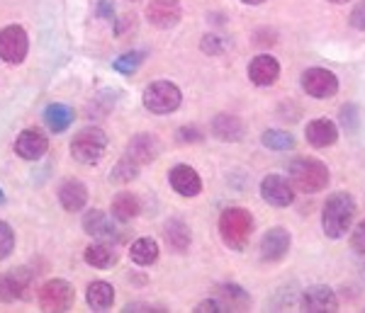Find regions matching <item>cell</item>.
Returning a JSON list of instances; mask_svg holds the SVG:
<instances>
[{"label":"cell","mask_w":365,"mask_h":313,"mask_svg":"<svg viewBox=\"0 0 365 313\" xmlns=\"http://www.w3.org/2000/svg\"><path fill=\"white\" fill-rule=\"evenodd\" d=\"M261 197L273 206H290L295 202V187L287 177L268 175L261 180Z\"/></svg>","instance_id":"30bf717a"},{"label":"cell","mask_w":365,"mask_h":313,"mask_svg":"<svg viewBox=\"0 0 365 313\" xmlns=\"http://www.w3.org/2000/svg\"><path fill=\"white\" fill-rule=\"evenodd\" d=\"M220 311H222V306H220V301H217V299L202 301V304L195 309V313H220Z\"/></svg>","instance_id":"8d00e7d4"},{"label":"cell","mask_w":365,"mask_h":313,"mask_svg":"<svg viewBox=\"0 0 365 313\" xmlns=\"http://www.w3.org/2000/svg\"><path fill=\"white\" fill-rule=\"evenodd\" d=\"M180 3L178 0H151L146 5V17L149 22L158 29H170L180 22Z\"/></svg>","instance_id":"8fae6325"},{"label":"cell","mask_w":365,"mask_h":313,"mask_svg":"<svg viewBox=\"0 0 365 313\" xmlns=\"http://www.w3.org/2000/svg\"><path fill=\"white\" fill-rule=\"evenodd\" d=\"M3 199H5V197H3V190H0V202H3Z\"/></svg>","instance_id":"ab89813d"},{"label":"cell","mask_w":365,"mask_h":313,"mask_svg":"<svg viewBox=\"0 0 365 313\" xmlns=\"http://www.w3.org/2000/svg\"><path fill=\"white\" fill-rule=\"evenodd\" d=\"M241 3H246V5H261V3H266V0H241Z\"/></svg>","instance_id":"74e56055"},{"label":"cell","mask_w":365,"mask_h":313,"mask_svg":"<svg viewBox=\"0 0 365 313\" xmlns=\"http://www.w3.org/2000/svg\"><path fill=\"white\" fill-rule=\"evenodd\" d=\"M105 149H108V137H105V132L98 127L81 129L73 137V141H71V156L83 165L98 163L100 158L105 156Z\"/></svg>","instance_id":"277c9868"},{"label":"cell","mask_w":365,"mask_h":313,"mask_svg":"<svg viewBox=\"0 0 365 313\" xmlns=\"http://www.w3.org/2000/svg\"><path fill=\"white\" fill-rule=\"evenodd\" d=\"M299 311L334 313V311H339V299H336V294H334V289H329L324 285L309 287L307 292L302 294V299H299Z\"/></svg>","instance_id":"9c48e42d"},{"label":"cell","mask_w":365,"mask_h":313,"mask_svg":"<svg viewBox=\"0 0 365 313\" xmlns=\"http://www.w3.org/2000/svg\"><path fill=\"white\" fill-rule=\"evenodd\" d=\"M287 250H290V233L285 228L275 226L261 238V258L266 262H278L287 255Z\"/></svg>","instance_id":"5bb4252c"},{"label":"cell","mask_w":365,"mask_h":313,"mask_svg":"<svg viewBox=\"0 0 365 313\" xmlns=\"http://www.w3.org/2000/svg\"><path fill=\"white\" fill-rule=\"evenodd\" d=\"M202 51L205 54H210V56H215V54H220L222 49H225V44L220 41V37H215V34H207V37L202 39Z\"/></svg>","instance_id":"e575fe53"},{"label":"cell","mask_w":365,"mask_h":313,"mask_svg":"<svg viewBox=\"0 0 365 313\" xmlns=\"http://www.w3.org/2000/svg\"><path fill=\"white\" fill-rule=\"evenodd\" d=\"M278 75H280V63L275 61L273 56H268V54L256 56L251 61V66H249L251 83H256V85H261V87L273 85V83L278 80Z\"/></svg>","instance_id":"e0dca14e"},{"label":"cell","mask_w":365,"mask_h":313,"mask_svg":"<svg viewBox=\"0 0 365 313\" xmlns=\"http://www.w3.org/2000/svg\"><path fill=\"white\" fill-rule=\"evenodd\" d=\"M86 299H88V304H91L93 311H105V309H110V306H113L115 292H113V287H110L108 282H93V285L88 287V292H86Z\"/></svg>","instance_id":"d4e9b609"},{"label":"cell","mask_w":365,"mask_h":313,"mask_svg":"<svg viewBox=\"0 0 365 313\" xmlns=\"http://www.w3.org/2000/svg\"><path fill=\"white\" fill-rule=\"evenodd\" d=\"M290 182L297 192H322L329 185V168L317 158H297L290 165Z\"/></svg>","instance_id":"3957f363"},{"label":"cell","mask_w":365,"mask_h":313,"mask_svg":"<svg viewBox=\"0 0 365 313\" xmlns=\"http://www.w3.org/2000/svg\"><path fill=\"white\" fill-rule=\"evenodd\" d=\"M58 199L66 211H81L88 202V190L81 180H66L58 187Z\"/></svg>","instance_id":"44dd1931"},{"label":"cell","mask_w":365,"mask_h":313,"mask_svg":"<svg viewBox=\"0 0 365 313\" xmlns=\"http://www.w3.org/2000/svg\"><path fill=\"white\" fill-rule=\"evenodd\" d=\"M351 248L356 253H361V255H365V221H361L356 228H353V233H351Z\"/></svg>","instance_id":"d6a6232c"},{"label":"cell","mask_w":365,"mask_h":313,"mask_svg":"<svg viewBox=\"0 0 365 313\" xmlns=\"http://www.w3.org/2000/svg\"><path fill=\"white\" fill-rule=\"evenodd\" d=\"M339 129L331 120H314L307 124V141L314 149H327V146L336 144Z\"/></svg>","instance_id":"d6986e66"},{"label":"cell","mask_w":365,"mask_h":313,"mask_svg":"<svg viewBox=\"0 0 365 313\" xmlns=\"http://www.w3.org/2000/svg\"><path fill=\"white\" fill-rule=\"evenodd\" d=\"M158 153H161V144H158V139L151 137V134H137V137L127 144V158L137 165H146V163L156 161Z\"/></svg>","instance_id":"4fadbf2b"},{"label":"cell","mask_w":365,"mask_h":313,"mask_svg":"<svg viewBox=\"0 0 365 313\" xmlns=\"http://www.w3.org/2000/svg\"><path fill=\"white\" fill-rule=\"evenodd\" d=\"M76 292L66 280H51L46 282L39 292V306L49 313H63L73 306Z\"/></svg>","instance_id":"8992f818"},{"label":"cell","mask_w":365,"mask_h":313,"mask_svg":"<svg viewBox=\"0 0 365 313\" xmlns=\"http://www.w3.org/2000/svg\"><path fill=\"white\" fill-rule=\"evenodd\" d=\"M178 139L180 141H202V134H200V129H195V127H182L178 132Z\"/></svg>","instance_id":"d590c367"},{"label":"cell","mask_w":365,"mask_h":313,"mask_svg":"<svg viewBox=\"0 0 365 313\" xmlns=\"http://www.w3.org/2000/svg\"><path fill=\"white\" fill-rule=\"evenodd\" d=\"M137 168H139V165H137V163H132V161L127 158V161L117 163V168L113 170L110 180H113V182H129V180H134V177H137Z\"/></svg>","instance_id":"4dcf8cb0"},{"label":"cell","mask_w":365,"mask_h":313,"mask_svg":"<svg viewBox=\"0 0 365 313\" xmlns=\"http://www.w3.org/2000/svg\"><path fill=\"white\" fill-rule=\"evenodd\" d=\"M163 238H166V243L175 253H185L187 245H190V228L180 218H170L166 226H163Z\"/></svg>","instance_id":"603a6c76"},{"label":"cell","mask_w":365,"mask_h":313,"mask_svg":"<svg viewBox=\"0 0 365 313\" xmlns=\"http://www.w3.org/2000/svg\"><path fill=\"white\" fill-rule=\"evenodd\" d=\"M141 61H144V54H141V51H129V54L117 58V61L113 63V68L117 70V73L129 75L141 66Z\"/></svg>","instance_id":"f546056e"},{"label":"cell","mask_w":365,"mask_h":313,"mask_svg":"<svg viewBox=\"0 0 365 313\" xmlns=\"http://www.w3.org/2000/svg\"><path fill=\"white\" fill-rule=\"evenodd\" d=\"M263 146H268L270 151H290L295 149V139H292V134L287 132H278V129H270L261 137Z\"/></svg>","instance_id":"f1b7e54d"},{"label":"cell","mask_w":365,"mask_h":313,"mask_svg":"<svg viewBox=\"0 0 365 313\" xmlns=\"http://www.w3.org/2000/svg\"><path fill=\"white\" fill-rule=\"evenodd\" d=\"M217 301H220L222 311H249L251 306V297L239 285L217 287Z\"/></svg>","instance_id":"7402d4cb"},{"label":"cell","mask_w":365,"mask_h":313,"mask_svg":"<svg viewBox=\"0 0 365 313\" xmlns=\"http://www.w3.org/2000/svg\"><path fill=\"white\" fill-rule=\"evenodd\" d=\"M139 211H141V204L134 194L122 192L115 197V202H113V216L115 218H120V221H132Z\"/></svg>","instance_id":"83f0119b"},{"label":"cell","mask_w":365,"mask_h":313,"mask_svg":"<svg viewBox=\"0 0 365 313\" xmlns=\"http://www.w3.org/2000/svg\"><path fill=\"white\" fill-rule=\"evenodd\" d=\"M356 218V202L349 192H336L327 199L322 209V228L329 238H344L351 231V223Z\"/></svg>","instance_id":"6da1fadb"},{"label":"cell","mask_w":365,"mask_h":313,"mask_svg":"<svg viewBox=\"0 0 365 313\" xmlns=\"http://www.w3.org/2000/svg\"><path fill=\"white\" fill-rule=\"evenodd\" d=\"M46 149H49V139L42 132H37V129H25L15 141L17 156L25 158V161H39L46 153Z\"/></svg>","instance_id":"7c38bea8"},{"label":"cell","mask_w":365,"mask_h":313,"mask_svg":"<svg viewBox=\"0 0 365 313\" xmlns=\"http://www.w3.org/2000/svg\"><path fill=\"white\" fill-rule=\"evenodd\" d=\"M302 87L309 97L329 100L339 92V78L327 68H309L302 75Z\"/></svg>","instance_id":"ba28073f"},{"label":"cell","mask_w":365,"mask_h":313,"mask_svg":"<svg viewBox=\"0 0 365 313\" xmlns=\"http://www.w3.org/2000/svg\"><path fill=\"white\" fill-rule=\"evenodd\" d=\"M244 132H246L244 122L234 115H217L215 120H212V134H215L220 141H229V144H234V141L244 139Z\"/></svg>","instance_id":"ac0fdd59"},{"label":"cell","mask_w":365,"mask_h":313,"mask_svg":"<svg viewBox=\"0 0 365 313\" xmlns=\"http://www.w3.org/2000/svg\"><path fill=\"white\" fill-rule=\"evenodd\" d=\"M170 187L180 194V197H197L200 190H202V180L190 165H175L168 175Z\"/></svg>","instance_id":"9a60e30c"},{"label":"cell","mask_w":365,"mask_h":313,"mask_svg":"<svg viewBox=\"0 0 365 313\" xmlns=\"http://www.w3.org/2000/svg\"><path fill=\"white\" fill-rule=\"evenodd\" d=\"M29 282H32V275H29V270L25 267L13 270V272H8V275H0V301L22 299L29 289Z\"/></svg>","instance_id":"2e32d148"},{"label":"cell","mask_w":365,"mask_h":313,"mask_svg":"<svg viewBox=\"0 0 365 313\" xmlns=\"http://www.w3.org/2000/svg\"><path fill=\"white\" fill-rule=\"evenodd\" d=\"M329 3H334V5H344V3H351V0H329Z\"/></svg>","instance_id":"f35d334b"},{"label":"cell","mask_w":365,"mask_h":313,"mask_svg":"<svg viewBox=\"0 0 365 313\" xmlns=\"http://www.w3.org/2000/svg\"><path fill=\"white\" fill-rule=\"evenodd\" d=\"M180 102H182L180 87L168 80H156L144 90V107L151 115H170V112L180 107Z\"/></svg>","instance_id":"5b68a950"},{"label":"cell","mask_w":365,"mask_h":313,"mask_svg":"<svg viewBox=\"0 0 365 313\" xmlns=\"http://www.w3.org/2000/svg\"><path fill=\"white\" fill-rule=\"evenodd\" d=\"M83 228L88 235H93V238H103V240H113L117 235V228L113 223V218H110L105 211H88L86 218H83Z\"/></svg>","instance_id":"ffe728a7"},{"label":"cell","mask_w":365,"mask_h":313,"mask_svg":"<svg viewBox=\"0 0 365 313\" xmlns=\"http://www.w3.org/2000/svg\"><path fill=\"white\" fill-rule=\"evenodd\" d=\"M129 258L137 265H141V267H149V265H154L158 260V243L154 238H139L137 243H132Z\"/></svg>","instance_id":"484cf974"},{"label":"cell","mask_w":365,"mask_h":313,"mask_svg":"<svg viewBox=\"0 0 365 313\" xmlns=\"http://www.w3.org/2000/svg\"><path fill=\"white\" fill-rule=\"evenodd\" d=\"M253 233V216L241 206L225 209L220 216V235L232 250H246Z\"/></svg>","instance_id":"7a4b0ae2"},{"label":"cell","mask_w":365,"mask_h":313,"mask_svg":"<svg viewBox=\"0 0 365 313\" xmlns=\"http://www.w3.org/2000/svg\"><path fill=\"white\" fill-rule=\"evenodd\" d=\"M351 27L365 32V0H361V3L351 10Z\"/></svg>","instance_id":"836d02e7"},{"label":"cell","mask_w":365,"mask_h":313,"mask_svg":"<svg viewBox=\"0 0 365 313\" xmlns=\"http://www.w3.org/2000/svg\"><path fill=\"white\" fill-rule=\"evenodd\" d=\"M86 262L93 265L96 270H108L117 262V253L110 245L96 243L91 248H86Z\"/></svg>","instance_id":"4316f807"},{"label":"cell","mask_w":365,"mask_h":313,"mask_svg":"<svg viewBox=\"0 0 365 313\" xmlns=\"http://www.w3.org/2000/svg\"><path fill=\"white\" fill-rule=\"evenodd\" d=\"M15 248V233L5 221H0V260H5Z\"/></svg>","instance_id":"1f68e13d"},{"label":"cell","mask_w":365,"mask_h":313,"mask_svg":"<svg viewBox=\"0 0 365 313\" xmlns=\"http://www.w3.org/2000/svg\"><path fill=\"white\" fill-rule=\"evenodd\" d=\"M29 41L27 32L20 25H10L0 29V58L5 63H22L27 56Z\"/></svg>","instance_id":"52a82bcc"},{"label":"cell","mask_w":365,"mask_h":313,"mask_svg":"<svg viewBox=\"0 0 365 313\" xmlns=\"http://www.w3.org/2000/svg\"><path fill=\"white\" fill-rule=\"evenodd\" d=\"M44 122L54 134H61L73 124V110L66 107V105H58V102L49 105V107L44 110Z\"/></svg>","instance_id":"cb8c5ba5"}]
</instances>
